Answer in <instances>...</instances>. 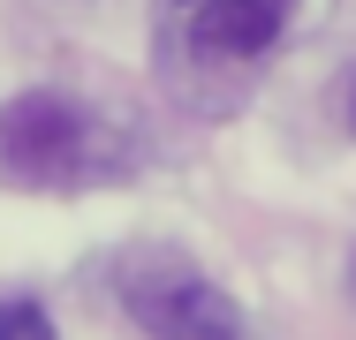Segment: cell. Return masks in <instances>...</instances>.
<instances>
[{
  "mask_svg": "<svg viewBox=\"0 0 356 340\" xmlns=\"http://www.w3.org/2000/svg\"><path fill=\"white\" fill-rule=\"evenodd\" d=\"M0 167L31 189H76V182H99L106 159H99V121L76 106L69 91H15L0 106Z\"/></svg>",
  "mask_w": 356,
  "mask_h": 340,
  "instance_id": "obj_1",
  "label": "cell"
},
{
  "mask_svg": "<svg viewBox=\"0 0 356 340\" xmlns=\"http://www.w3.org/2000/svg\"><path fill=\"white\" fill-rule=\"evenodd\" d=\"M122 303L152 340H243V310L190 265H144L122 280Z\"/></svg>",
  "mask_w": 356,
  "mask_h": 340,
  "instance_id": "obj_2",
  "label": "cell"
},
{
  "mask_svg": "<svg viewBox=\"0 0 356 340\" xmlns=\"http://www.w3.org/2000/svg\"><path fill=\"white\" fill-rule=\"evenodd\" d=\"M288 8L296 0H190V31L220 61H258L288 31Z\"/></svg>",
  "mask_w": 356,
  "mask_h": 340,
  "instance_id": "obj_3",
  "label": "cell"
},
{
  "mask_svg": "<svg viewBox=\"0 0 356 340\" xmlns=\"http://www.w3.org/2000/svg\"><path fill=\"white\" fill-rule=\"evenodd\" d=\"M0 340H54V318H46L31 295H8V303H0Z\"/></svg>",
  "mask_w": 356,
  "mask_h": 340,
  "instance_id": "obj_4",
  "label": "cell"
},
{
  "mask_svg": "<svg viewBox=\"0 0 356 340\" xmlns=\"http://www.w3.org/2000/svg\"><path fill=\"white\" fill-rule=\"evenodd\" d=\"M349 129H356V91H349Z\"/></svg>",
  "mask_w": 356,
  "mask_h": 340,
  "instance_id": "obj_5",
  "label": "cell"
},
{
  "mask_svg": "<svg viewBox=\"0 0 356 340\" xmlns=\"http://www.w3.org/2000/svg\"><path fill=\"white\" fill-rule=\"evenodd\" d=\"M349 295H356V257H349Z\"/></svg>",
  "mask_w": 356,
  "mask_h": 340,
  "instance_id": "obj_6",
  "label": "cell"
}]
</instances>
